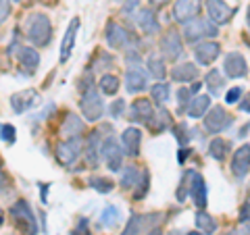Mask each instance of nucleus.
I'll use <instances>...</instances> for the list:
<instances>
[{
  "mask_svg": "<svg viewBox=\"0 0 250 235\" xmlns=\"http://www.w3.org/2000/svg\"><path fill=\"white\" fill-rule=\"evenodd\" d=\"M25 36L31 44L48 46L52 40V23L42 13H36L25 21Z\"/></svg>",
  "mask_w": 250,
  "mask_h": 235,
  "instance_id": "f257e3e1",
  "label": "nucleus"
},
{
  "mask_svg": "<svg viewBox=\"0 0 250 235\" xmlns=\"http://www.w3.org/2000/svg\"><path fill=\"white\" fill-rule=\"evenodd\" d=\"M217 36H219V29L210 19L198 17V19L184 23V38L190 44H196L202 38H217Z\"/></svg>",
  "mask_w": 250,
  "mask_h": 235,
  "instance_id": "f03ea898",
  "label": "nucleus"
},
{
  "mask_svg": "<svg viewBox=\"0 0 250 235\" xmlns=\"http://www.w3.org/2000/svg\"><path fill=\"white\" fill-rule=\"evenodd\" d=\"M11 216L17 223V227L23 231V235H38V223L36 216L31 213V206L27 204V200H17L11 206Z\"/></svg>",
  "mask_w": 250,
  "mask_h": 235,
  "instance_id": "7ed1b4c3",
  "label": "nucleus"
},
{
  "mask_svg": "<svg viewBox=\"0 0 250 235\" xmlns=\"http://www.w3.org/2000/svg\"><path fill=\"white\" fill-rule=\"evenodd\" d=\"M80 108H82V115L85 117V121H90V123L98 121L100 117L104 115V102H103V98H100V94L94 88H88L82 94Z\"/></svg>",
  "mask_w": 250,
  "mask_h": 235,
  "instance_id": "20e7f679",
  "label": "nucleus"
},
{
  "mask_svg": "<svg viewBox=\"0 0 250 235\" xmlns=\"http://www.w3.org/2000/svg\"><path fill=\"white\" fill-rule=\"evenodd\" d=\"M82 152H83L82 137L75 136V137H67L65 142H59L57 150H54V156H57V160L62 164V167H71V164L80 158Z\"/></svg>",
  "mask_w": 250,
  "mask_h": 235,
  "instance_id": "39448f33",
  "label": "nucleus"
},
{
  "mask_svg": "<svg viewBox=\"0 0 250 235\" xmlns=\"http://www.w3.org/2000/svg\"><path fill=\"white\" fill-rule=\"evenodd\" d=\"M123 154H125L123 148L117 144V139L113 136H108L103 142V146H100V156H103L106 169L115 171V173L121 171V167H123Z\"/></svg>",
  "mask_w": 250,
  "mask_h": 235,
  "instance_id": "423d86ee",
  "label": "nucleus"
},
{
  "mask_svg": "<svg viewBox=\"0 0 250 235\" xmlns=\"http://www.w3.org/2000/svg\"><path fill=\"white\" fill-rule=\"evenodd\" d=\"M202 119H205V129L208 133H221L228 127H231V123H233V117L229 113H225L223 106L210 108L208 115H205Z\"/></svg>",
  "mask_w": 250,
  "mask_h": 235,
  "instance_id": "0eeeda50",
  "label": "nucleus"
},
{
  "mask_svg": "<svg viewBox=\"0 0 250 235\" xmlns=\"http://www.w3.org/2000/svg\"><path fill=\"white\" fill-rule=\"evenodd\" d=\"M207 13H208V19L215 23V25H223L228 23L233 15V9L225 2V0H207Z\"/></svg>",
  "mask_w": 250,
  "mask_h": 235,
  "instance_id": "6e6552de",
  "label": "nucleus"
},
{
  "mask_svg": "<svg viewBox=\"0 0 250 235\" xmlns=\"http://www.w3.org/2000/svg\"><path fill=\"white\" fill-rule=\"evenodd\" d=\"M161 50L165 54V59L169 60H177L184 54V42L179 38L177 31H167L165 36L161 38Z\"/></svg>",
  "mask_w": 250,
  "mask_h": 235,
  "instance_id": "1a4fd4ad",
  "label": "nucleus"
},
{
  "mask_svg": "<svg viewBox=\"0 0 250 235\" xmlns=\"http://www.w3.org/2000/svg\"><path fill=\"white\" fill-rule=\"evenodd\" d=\"M223 71L231 79H240L248 73V67H246V59L242 57L240 52H229L223 60Z\"/></svg>",
  "mask_w": 250,
  "mask_h": 235,
  "instance_id": "9d476101",
  "label": "nucleus"
},
{
  "mask_svg": "<svg viewBox=\"0 0 250 235\" xmlns=\"http://www.w3.org/2000/svg\"><path fill=\"white\" fill-rule=\"evenodd\" d=\"M200 6H202L200 0H175L173 17L179 23H188L200 13Z\"/></svg>",
  "mask_w": 250,
  "mask_h": 235,
  "instance_id": "9b49d317",
  "label": "nucleus"
},
{
  "mask_svg": "<svg viewBox=\"0 0 250 235\" xmlns=\"http://www.w3.org/2000/svg\"><path fill=\"white\" fill-rule=\"evenodd\" d=\"M190 198L194 200V204H196L200 210L207 206V183H205V177L196 171H190Z\"/></svg>",
  "mask_w": 250,
  "mask_h": 235,
  "instance_id": "f8f14e48",
  "label": "nucleus"
},
{
  "mask_svg": "<svg viewBox=\"0 0 250 235\" xmlns=\"http://www.w3.org/2000/svg\"><path fill=\"white\" fill-rule=\"evenodd\" d=\"M140 144H142V131L136 129V127H127L123 133H121V148L123 152L136 158L140 154Z\"/></svg>",
  "mask_w": 250,
  "mask_h": 235,
  "instance_id": "ddd939ff",
  "label": "nucleus"
},
{
  "mask_svg": "<svg viewBox=\"0 0 250 235\" xmlns=\"http://www.w3.org/2000/svg\"><path fill=\"white\" fill-rule=\"evenodd\" d=\"M146 88H148V75L140 67H129L127 73H125V90L129 94H138L144 92Z\"/></svg>",
  "mask_w": 250,
  "mask_h": 235,
  "instance_id": "4468645a",
  "label": "nucleus"
},
{
  "mask_svg": "<svg viewBox=\"0 0 250 235\" xmlns=\"http://www.w3.org/2000/svg\"><path fill=\"white\" fill-rule=\"evenodd\" d=\"M104 38H106V44L111 46V48H123V46L129 42V31L123 25H119V23L111 21V23H106Z\"/></svg>",
  "mask_w": 250,
  "mask_h": 235,
  "instance_id": "2eb2a0df",
  "label": "nucleus"
},
{
  "mask_svg": "<svg viewBox=\"0 0 250 235\" xmlns=\"http://www.w3.org/2000/svg\"><path fill=\"white\" fill-rule=\"evenodd\" d=\"M248 171H250V146L244 144L240 150H236L231 158V173L238 179H244L248 175Z\"/></svg>",
  "mask_w": 250,
  "mask_h": 235,
  "instance_id": "dca6fc26",
  "label": "nucleus"
},
{
  "mask_svg": "<svg viewBox=\"0 0 250 235\" xmlns=\"http://www.w3.org/2000/svg\"><path fill=\"white\" fill-rule=\"evenodd\" d=\"M221 54V46H219L217 42H200L196 44V48H194V57H196V60L200 62V65L208 67L210 62H215V59Z\"/></svg>",
  "mask_w": 250,
  "mask_h": 235,
  "instance_id": "f3484780",
  "label": "nucleus"
},
{
  "mask_svg": "<svg viewBox=\"0 0 250 235\" xmlns=\"http://www.w3.org/2000/svg\"><path fill=\"white\" fill-rule=\"evenodd\" d=\"M38 92L36 90H25V92H17L11 96V106L17 115H23L25 111H29L34 104H38Z\"/></svg>",
  "mask_w": 250,
  "mask_h": 235,
  "instance_id": "a211bd4d",
  "label": "nucleus"
},
{
  "mask_svg": "<svg viewBox=\"0 0 250 235\" xmlns=\"http://www.w3.org/2000/svg\"><path fill=\"white\" fill-rule=\"evenodd\" d=\"M152 117H154L152 102H150V100H146V98H140V100H136V102L131 104L127 119L134 121V123H148Z\"/></svg>",
  "mask_w": 250,
  "mask_h": 235,
  "instance_id": "6ab92c4d",
  "label": "nucleus"
},
{
  "mask_svg": "<svg viewBox=\"0 0 250 235\" xmlns=\"http://www.w3.org/2000/svg\"><path fill=\"white\" fill-rule=\"evenodd\" d=\"M136 23L138 27L142 29V34L146 36H156L159 34V19H156V15L152 9H140L138 11V17H136Z\"/></svg>",
  "mask_w": 250,
  "mask_h": 235,
  "instance_id": "aec40b11",
  "label": "nucleus"
},
{
  "mask_svg": "<svg viewBox=\"0 0 250 235\" xmlns=\"http://www.w3.org/2000/svg\"><path fill=\"white\" fill-rule=\"evenodd\" d=\"M77 29H80V19H73L69 23V27L65 31V38H62V44H61V62H65L71 54L73 46H75V38H77Z\"/></svg>",
  "mask_w": 250,
  "mask_h": 235,
  "instance_id": "412c9836",
  "label": "nucleus"
},
{
  "mask_svg": "<svg viewBox=\"0 0 250 235\" xmlns=\"http://www.w3.org/2000/svg\"><path fill=\"white\" fill-rule=\"evenodd\" d=\"M171 77H173V81H179V83L192 81L198 77V67L192 65V62H182V65L171 69Z\"/></svg>",
  "mask_w": 250,
  "mask_h": 235,
  "instance_id": "4be33fe9",
  "label": "nucleus"
},
{
  "mask_svg": "<svg viewBox=\"0 0 250 235\" xmlns=\"http://www.w3.org/2000/svg\"><path fill=\"white\" fill-rule=\"evenodd\" d=\"M85 162H88V167L96 169L98 162H100V136L98 131L92 133V137L88 139V146H85Z\"/></svg>",
  "mask_w": 250,
  "mask_h": 235,
  "instance_id": "5701e85b",
  "label": "nucleus"
},
{
  "mask_svg": "<svg viewBox=\"0 0 250 235\" xmlns=\"http://www.w3.org/2000/svg\"><path fill=\"white\" fill-rule=\"evenodd\" d=\"M208 106H210V98L208 96L192 98V102L188 104V117H190V119H202V117L208 113Z\"/></svg>",
  "mask_w": 250,
  "mask_h": 235,
  "instance_id": "b1692460",
  "label": "nucleus"
},
{
  "mask_svg": "<svg viewBox=\"0 0 250 235\" xmlns=\"http://www.w3.org/2000/svg\"><path fill=\"white\" fill-rule=\"evenodd\" d=\"M19 60H21L23 67H27L29 73H34L38 69V62H40V54H38V50L29 48V46H23L19 50Z\"/></svg>",
  "mask_w": 250,
  "mask_h": 235,
  "instance_id": "393cba45",
  "label": "nucleus"
},
{
  "mask_svg": "<svg viewBox=\"0 0 250 235\" xmlns=\"http://www.w3.org/2000/svg\"><path fill=\"white\" fill-rule=\"evenodd\" d=\"M62 133H65L67 137H75V136H82L83 133V121L80 117L75 115H67L65 117V123H62Z\"/></svg>",
  "mask_w": 250,
  "mask_h": 235,
  "instance_id": "a878e982",
  "label": "nucleus"
},
{
  "mask_svg": "<svg viewBox=\"0 0 250 235\" xmlns=\"http://www.w3.org/2000/svg\"><path fill=\"white\" fill-rule=\"evenodd\" d=\"M140 177H142V173H140V169L136 167V164H127L125 171L121 173V187L123 190H131V187L138 185Z\"/></svg>",
  "mask_w": 250,
  "mask_h": 235,
  "instance_id": "bb28decb",
  "label": "nucleus"
},
{
  "mask_svg": "<svg viewBox=\"0 0 250 235\" xmlns=\"http://www.w3.org/2000/svg\"><path fill=\"white\" fill-rule=\"evenodd\" d=\"M229 142H225V139H221V137H215L213 142L208 144V154L213 156L215 160H225V156L229 154Z\"/></svg>",
  "mask_w": 250,
  "mask_h": 235,
  "instance_id": "cd10ccee",
  "label": "nucleus"
},
{
  "mask_svg": "<svg viewBox=\"0 0 250 235\" xmlns=\"http://www.w3.org/2000/svg\"><path fill=\"white\" fill-rule=\"evenodd\" d=\"M205 85L208 88L210 94H219V92H221L223 85H225V79H223L221 71H219V69H210V71L207 73V77H205Z\"/></svg>",
  "mask_w": 250,
  "mask_h": 235,
  "instance_id": "c85d7f7f",
  "label": "nucleus"
},
{
  "mask_svg": "<svg viewBox=\"0 0 250 235\" xmlns=\"http://www.w3.org/2000/svg\"><path fill=\"white\" fill-rule=\"evenodd\" d=\"M148 71L154 79H163V77L167 75V69H165V60H163L159 54L152 52L150 57H148Z\"/></svg>",
  "mask_w": 250,
  "mask_h": 235,
  "instance_id": "c756f323",
  "label": "nucleus"
},
{
  "mask_svg": "<svg viewBox=\"0 0 250 235\" xmlns=\"http://www.w3.org/2000/svg\"><path fill=\"white\" fill-rule=\"evenodd\" d=\"M196 227L202 233L210 235V233L217 231V221L208 213H205V210H198V213H196Z\"/></svg>",
  "mask_w": 250,
  "mask_h": 235,
  "instance_id": "7c9ffc66",
  "label": "nucleus"
},
{
  "mask_svg": "<svg viewBox=\"0 0 250 235\" xmlns=\"http://www.w3.org/2000/svg\"><path fill=\"white\" fill-rule=\"evenodd\" d=\"M148 125L159 133V131H163V129H167L169 125H171V115H169V111H165V108H161L159 113H156L150 121H148Z\"/></svg>",
  "mask_w": 250,
  "mask_h": 235,
  "instance_id": "2f4dec72",
  "label": "nucleus"
},
{
  "mask_svg": "<svg viewBox=\"0 0 250 235\" xmlns=\"http://www.w3.org/2000/svg\"><path fill=\"white\" fill-rule=\"evenodd\" d=\"M119 216H121L119 208L113 206V204H108V206L103 210V215H100V223H103L104 227H108V229H113V227L119 223Z\"/></svg>",
  "mask_w": 250,
  "mask_h": 235,
  "instance_id": "473e14b6",
  "label": "nucleus"
},
{
  "mask_svg": "<svg viewBox=\"0 0 250 235\" xmlns=\"http://www.w3.org/2000/svg\"><path fill=\"white\" fill-rule=\"evenodd\" d=\"M98 85L104 96H113V94L119 92V79H117L115 75H103V79H100Z\"/></svg>",
  "mask_w": 250,
  "mask_h": 235,
  "instance_id": "72a5a7b5",
  "label": "nucleus"
},
{
  "mask_svg": "<svg viewBox=\"0 0 250 235\" xmlns=\"http://www.w3.org/2000/svg\"><path fill=\"white\" fill-rule=\"evenodd\" d=\"M150 94H152V100H154V102H159V104L167 102V100H169V94H171L169 83H165V81L154 83V85H152V90H150Z\"/></svg>",
  "mask_w": 250,
  "mask_h": 235,
  "instance_id": "f704fd0d",
  "label": "nucleus"
},
{
  "mask_svg": "<svg viewBox=\"0 0 250 235\" xmlns=\"http://www.w3.org/2000/svg\"><path fill=\"white\" fill-rule=\"evenodd\" d=\"M88 183H90V187H94V190L100 194H108L113 190V181L111 179H104V177H92Z\"/></svg>",
  "mask_w": 250,
  "mask_h": 235,
  "instance_id": "c9c22d12",
  "label": "nucleus"
},
{
  "mask_svg": "<svg viewBox=\"0 0 250 235\" xmlns=\"http://www.w3.org/2000/svg\"><path fill=\"white\" fill-rule=\"evenodd\" d=\"M173 136H175V139L182 146H186L188 142L192 139V133H190V129H188V125L186 123H177L175 127H173Z\"/></svg>",
  "mask_w": 250,
  "mask_h": 235,
  "instance_id": "e433bc0d",
  "label": "nucleus"
},
{
  "mask_svg": "<svg viewBox=\"0 0 250 235\" xmlns=\"http://www.w3.org/2000/svg\"><path fill=\"white\" fill-rule=\"evenodd\" d=\"M140 231H142V216H140V215H131L127 225H125L123 235H138Z\"/></svg>",
  "mask_w": 250,
  "mask_h": 235,
  "instance_id": "4c0bfd02",
  "label": "nucleus"
},
{
  "mask_svg": "<svg viewBox=\"0 0 250 235\" xmlns=\"http://www.w3.org/2000/svg\"><path fill=\"white\" fill-rule=\"evenodd\" d=\"M0 139L6 144H15V139H17V136H15V127L9 123H2L0 125Z\"/></svg>",
  "mask_w": 250,
  "mask_h": 235,
  "instance_id": "58836bf2",
  "label": "nucleus"
},
{
  "mask_svg": "<svg viewBox=\"0 0 250 235\" xmlns=\"http://www.w3.org/2000/svg\"><path fill=\"white\" fill-rule=\"evenodd\" d=\"M148 181H150V173H148V171H142V177H140V181H138V190L134 194L136 200H140L148 192Z\"/></svg>",
  "mask_w": 250,
  "mask_h": 235,
  "instance_id": "ea45409f",
  "label": "nucleus"
},
{
  "mask_svg": "<svg viewBox=\"0 0 250 235\" xmlns=\"http://www.w3.org/2000/svg\"><path fill=\"white\" fill-rule=\"evenodd\" d=\"M108 113H111L113 119H121L125 113V100H115V102L108 106Z\"/></svg>",
  "mask_w": 250,
  "mask_h": 235,
  "instance_id": "a19ab883",
  "label": "nucleus"
},
{
  "mask_svg": "<svg viewBox=\"0 0 250 235\" xmlns=\"http://www.w3.org/2000/svg\"><path fill=\"white\" fill-rule=\"evenodd\" d=\"M238 221H240V225H242V227H246V229H250V202L240 208V216H238Z\"/></svg>",
  "mask_w": 250,
  "mask_h": 235,
  "instance_id": "79ce46f5",
  "label": "nucleus"
},
{
  "mask_svg": "<svg viewBox=\"0 0 250 235\" xmlns=\"http://www.w3.org/2000/svg\"><path fill=\"white\" fill-rule=\"evenodd\" d=\"M177 102H179V106H182V108H186L188 104L192 102V92L186 90V88L177 90Z\"/></svg>",
  "mask_w": 250,
  "mask_h": 235,
  "instance_id": "37998d69",
  "label": "nucleus"
},
{
  "mask_svg": "<svg viewBox=\"0 0 250 235\" xmlns=\"http://www.w3.org/2000/svg\"><path fill=\"white\" fill-rule=\"evenodd\" d=\"M242 98V88H231L228 94H225V102L228 104H236Z\"/></svg>",
  "mask_w": 250,
  "mask_h": 235,
  "instance_id": "c03bdc74",
  "label": "nucleus"
},
{
  "mask_svg": "<svg viewBox=\"0 0 250 235\" xmlns=\"http://www.w3.org/2000/svg\"><path fill=\"white\" fill-rule=\"evenodd\" d=\"M11 15V4L9 0H0V23H2L6 17Z\"/></svg>",
  "mask_w": 250,
  "mask_h": 235,
  "instance_id": "a18cd8bd",
  "label": "nucleus"
},
{
  "mask_svg": "<svg viewBox=\"0 0 250 235\" xmlns=\"http://www.w3.org/2000/svg\"><path fill=\"white\" fill-rule=\"evenodd\" d=\"M138 6H140V0H127L125 6H123V15H131L138 9Z\"/></svg>",
  "mask_w": 250,
  "mask_h": 235,
  "instance_id": "49530a36",
  "label": "nucleus"
},
{
  "mask_svg": "<svg viewBox=\"0 0 250 235\" xmlns=\"http://www.w3.org/2000/svg\"><path fill=\"white\" fill-rule=\"evenodd\" d=\"M85 227H88V221H85V218H82L80 227H77V229L73 231V235H88V229H85Z\"/></svg>",
  "mask_w": 250,
  "mask_h": 235,
  "instance_id": "de8ad7c7",
  "label": "nucleus"
},
{
  "mask_svg": "<svg viewBox=\"0 0 250 235\" xmlns=\"http://www.w3.org/2000/svg\"><path fill=\"white\" fill-rule=\"evenodd\" d=\"M240 111L242 113H250V94H246L244 100L240 102Z\"/></svg>",
  "mask_w": 250,
  "mask_h": 235,
  "instance_id": "09e8293b",
  "label": "nucleus"
},
{
  "mask_svg": "<svg viewBox=\"0 0 250 235\" xmlns=\"http://www.w3.org/2000/svg\"><path fill=\"white\" fill-rule=\"evenodd\" d=\"M228 235H250V229H246V227H242V229H233V231H229Z\"/></svg>",
  "mask_w": 250,
  "mask_h": 235,
  "instance_id": "8fccbe9b",
  "label": "nucleus"
},
{
  "mask_svg": "<svg viewBox=\"0 0 250 235\" xmlns=\"http://www.w3.org/2000/svg\"><path fill=\"white\" fill-rule=\"evenodd\" d=\"M46 194H48V183H46L44 187H40V196H42V202H44V204L48 202V200H46Z\"/></svg>",
  "mask_w": 250,
  "mask_h": 235,
  "instance_id": "3c124183",
  "label": "nucleus"
},
{
  "mask_svg": "<svg viewBox=\"0 0 250 235\" xmlns=\"http://www.w3.org/2000/svg\"><path fill=\"white\" fill-rule=\"evenodd\" d=\"M188 152H190V150H188V148H182V150H179V162H182V164H184V160H186Z\"/></svg>",
  "mask_w": 250,
  "mask_h": 235,
  "instance_id": "603ef678",
  "label": "nucleus"
},
{
  "mask_svg": "<svg viewBox=\"0 0 250 235\" xmlns=\"http://www.w3.org/2000/svg\"><path fill=\"white\" fill-rule=\"evenodd\" d=\"M200 85H202V83H194V85H192V88H190V92H192V94H196V92L200 90Z\"/></svg>",
  "mask_w": 250,
  "mask_h": 235,
  "instance_id": "864d4df0",
  "label": "nucleus"
},
{
  "mask_svg": "<svg viewBox=\"0 0 250 235\" xmlns=\"http://www.w3.org/2000/svg\"><path fill=\"white\" fill-rule=\"evenodd\" d=\"M2 185H4V175H2V171H0V190H2Z\"/></svg>",
  "mask_w": 250,
  "mask_h": 235,
  "instance_id": "5fc2aeb1",
  "label": "nucleus"
},
{
  "mask_svg": "<svg viewBox=\"0 0 250 235\" xmlns=\"http://www.w3.org/2000/svg\"><path fill=\"white\" fill-rule=\"evenodd\" d=\"M154 4H165V2H169V0H152Z\"/></svg>",
  "mask_w": 250,
  "mask_h": 235,
  "instance_id": "6e6d98bb",
  "label": "nucleus"
},
{
  "mask_svg": "<svg viewBox=\"0 0 250 235\" xmlns=\"http://www.w3.org/2000/svg\"><path fill=\"white\" fill-rule=\"evenodd\" d=\"M148 235H163V233H161L159 229H152V231H150V233H148Z\"/></svg>",
  "mask_w": 250,
  "mask_h": 235,
  "instance_id": "4d7b16f0",
  "label": "nucleus"
},
{
  "mask_svg": "<svg viewBox=\"0 0 250 235\" xmlns=\"http://www.w3.org/2000/svg\"><path fill=\"white\" fill-rule=\"evenodd\" d=\"M188 235H205V233H200V231H190Z\"/></svg>",
  "mask_w": 250,
  "mask_h": 235,
  "instance_id": "13d9d810",
  "label": "nucleus"
},
{
  "mask_svg": "<svg viewBox=\"0 0 250 235\" xmlns=\"http://www.w3.org/2000/svg\"><path fill=\"white\" fill-rule=\"evenodd\" d=\"M248 25H250V6H248Z\"/></svg>",
  "mask_w": 250,
  "mask_h": 235,
  "instance_id": "bf43d9fd",
  "label": "nucleus"
},
{
  "mask_svg": "<svg viewBox=\"0 0 250 235\" xmlns=\"http://www.w3.org/2000/svg\"><path fill=\"white\" fill-rule=\"evenodd\" d=\"M169 235H179V233H177V231H171V233H169Z\"/></svg>",
  "mask_w": 250,
  "mask_h": 235,
  "instance_id": "052dcab7",
  "label": "nucleus"
},
{
  "mask_svg": "<svg viewBox=\"0 0 250 235\" xmlns=\"http://www.w3.org/2000/svg\"><path fill=\"white\" fill-rule=\"evenodd\" d=\"M15 2H21V0H15Z\"/></svg>",
  "mask_w": 250,
  "mask_h": 235,
  "instance_id": "680f3d73",
  "label": "nucleus"
}]
</instances>
